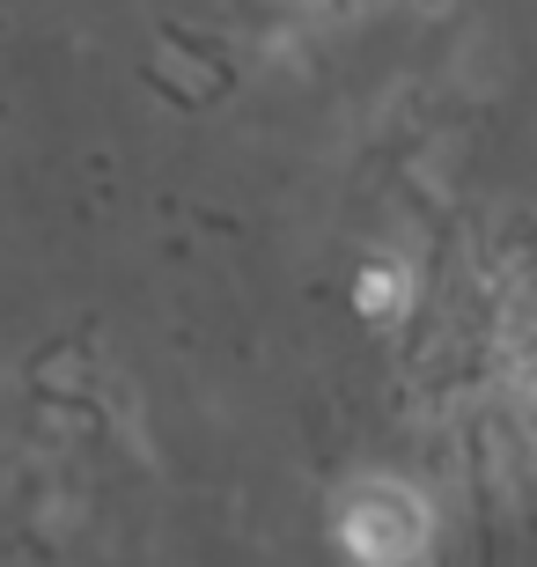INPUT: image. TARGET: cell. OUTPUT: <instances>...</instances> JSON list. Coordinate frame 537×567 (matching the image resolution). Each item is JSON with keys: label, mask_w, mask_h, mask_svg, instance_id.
Masks as SVG:
<instances>
[{"label": "cell", "mask_w": 537, "mask_h": 567, "mask_svg": "<svg viewBox=\"0 0 537 567\" xmlns=\"http://www.w3.org/2000/svg\"><path fill=\"white\" fill-rule=\"evenodd\" d=\"M427 502L420 494H405L397 480H369L353 486L347 508H339V538H347L353 560L369 567H413L420 553H427Z\"/></svg>", "instance_id": "cell-1"}, {"label": "cell", "mask_w": 537, "mask_h": 567, "mask_svg": "<svg viewBox=\"0 0 537 567\" xmlns=\"http://www.w3.org/2000/svg\"><path fill=\"white\" fill-rule=\"evenodd\" d=\"M391 295H397V274H391V266H375V274H369V302H375V317L391 310Z\"/></svg>", "instance_id": "cell-2"}]
</instances>
